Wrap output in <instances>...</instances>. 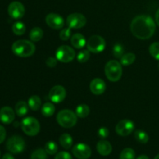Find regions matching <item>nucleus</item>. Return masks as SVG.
<instances>
[{"label":"nucleus","instance_id":"obj_21","mask_svg":"<svg viewBox=\"0 0 159 159\" xmlns=\"http://www.w3.org/2000/svg\"><path fill=\"white\" fill-rule=\"evenodd\" d=\"M43 31L40 27H34L30 32V39L33 42H38L43 38Z\"/></svg>","mask_w":159,"mask_h":159},{"label":"nucleus","instance_id":"obj_11","mask_svg":"<svg viewBox=\"0 0 159 159\" xmlns=\"http://www.w3.org/2000/svg\"><path fill=\"white\" fill-rule=\"evenodd\" d=\"M72 154L78 159H88L92 155L91 148L84 143H79L72 148Z\"/></svg>","mask_w":159,"mask_h":159},{"label":"nucleus","instance_id":"obj_33","mask_svg":"<svg viewBox=\"0 0 159 159\" xmlns=\"http://www.w3.org/2000/svg\"><path fill=\"white\" fill-rule=\"evenodd\" d=\"M124 47L120 44V43H116L113 47V56L116 58H121L122 56L124 55Z\"/></svg>","mask_w":159,"mask_h":159},{"label":"nucleus","instance_id":"obj_7","mask_svg":"<svg viewBox=\"0 0 159 159\" xmlns=\"http://www.w3.org/2000/svg\"><path fill=\"white\" fill-rule=\"evenodd\" d=\"M86 47L90 52L97 54L102 52L105 49L106 41L101 36L93 35L87 40Z\"/></svg>","mask_w":159,"mask_h":159},{"label":"nucleus","instance_id":"obj_41","mask_svg":"<svg viewBox=\"0 0 159 159\" xmlns=\"http://www.w3.org/2000/svg\"><path fill=\"white\" fill-rule=\"evenodd\" d=\"M136 159H149V158L147 156V155H140V156H138Z\"/></svg>","mask_w":159,"mask_h":159},{"label":"nucleus","instance_id":"obj_23","mask_svg":"<svg viewBox=\"0 0 159 159\" xmlns=\"http://www.w3.org/2000/svg\"><path fill=\"white\" fill-rule=\"evenodd\" d=\"M28 106L33 111H37L41 107V99L38 96H32L28 100Z\"/></svg>","mask_w":159,"mask_h":159},{"label":"nucleus","instance_id":"obj_5","mask_svg":"<svg viewBox=\"0 0 159 159\" xmlns=\"http://www.w3.org/2000/svg\"><path fill=\"white\" fill-rule=\"evenodd\" d=\"M21 127L23 131L28 136L34 137L39 134L40 125L39 121L36 118L28 116L24 118L21 122Z\"/></svg>","mask_w":159,"mask_h":159},{"label":"nucleus","instance_id":"obj_20","mask_svg":"<svg viewBox=\"0 0 159 159\" xmlns=\"http://www.w3.org/2000/svg\"><path fill=\"white\" fill-rule=\"evenodd\" d=\"M28 103L24 101H20L16 104L15 112L16 115L20 117L24 116L28 113Z\"/></svg>","mask_w":159,"mask_h":159},{"label":"nucleus","instance_id":"obj_1","mask_svg":"<svg viewBox=\"0 0 159 159\" xmlns=\"http://www.w3.org/2000/svg\"><path fill=\"white\" fill-rule=\"evenodd\" d=\"M155 21L150 16L140 15L134 18L130 23V30L133 35L140 40L151 38L155 34Z\"/></svg>","mask_w":159,"mask_h":159},{"label":"nucleus","instance_id":"obj_13","mask_svg":"<svg viewBox=\"0 0 159 159\" xmlns=\"http://www.w3.org/2000/svg\"><path fill=\"white\" fill-rule=\"evenodd\" d=\"M66 97V90L61 85H55L49 92V99L55 103L64 101Z\"/></svg>","mask_w":159,"mask_h":159},{"label":"nucleus","instance_id":"obj_40","mask_svg":"<svg viewBox=\"0 0 159 159\" xmlns=\"http://www.w3.org/2000/svg\"><path fill=\"white\" fill-rule=\"evenodd\" d=\"M155 21H156V23L159 26V9L156 12V14H155Z\"/></svg>","mask_w":159,"mask_h":159},{"label":"nucleus","instance_id":"obj_35","mask_svg":"<svg viewBox=\"0 0 159 159\" xmlns=\"http://www.w3.org/2000/svg\"><path fill=\"white\" fill-rule=\"evenodd\" d=\"M109 134H110V132H109V130L107 127H100L98 130V135L102 139L107 138L109 136Z\"/></svg>","mask_w":159,"mask_h":159},{"label":"nucleus","instance_id":"obj_24","mask_svg":"<svg viewBox=\"0 0 159 159\" xmlns=\"http://www.w3.org/2000/svg\"><path fill=\"white\" fill-rule=\"evenodd\" d=\"M89 107L86 104H80L79 106H78L75 110L76 115H77L78 117L80 118L87 117L89 114Z\"/></svg>","mask_w":159,"mask_h":159},{"label":"nucleus","instance_id":"obj_10","mask_svg":"<svg viewBox=\"0 0 159 159\" xmlns=\"http://www.w3.org/2000/svg\"><path fill=\"white\" fill-rule=\"evenodd\" d=\"M134 127L135 126L133 121L130 120H123L116 124L115 130L120 136L126 137L130 135L134 131Z\"/></svg>","mask_w":159,"mask_h":159},{"label":"nucleus","instance_id":"obj_27","mask_svg":"<svg viewBox=\"0 0 159 159\" xmlns=\"http://www.w3.org/2000/svg\"><path fill=\"white\" fill-rule=\"evenodd\" d=\"M135 59H136V56L134 53H127L122 56V57L120 58V63L122 65L127 66V65L133 64Z\"/></svg>","mask_w":159,"mask_h":159},{"label":"nucleus","instance_id":"obj_30","mask_svg":"<svg viewBox=\"0 0 159 159\" xmlns=\"http://www.w3.org/2000/svg\"><path fill=\"white\" fill-rule=\"evenodd\" d=\"M31 159H47L48 158V153L45 149L38 148L33 152L30 156Z\"/></svg>","mask_w":159,"mask_h":159},{"label":"nucleus","instance_id":"obj_17","mask_svg":"<svg viewBox=\"0 0 159 159\" xmlns=\"http://www.w3.org/2000/svg\"><path fill=\"white\" fill-rule=\"evenodd\" d=\"M96 150L98 153L102 156H108L110 155L113 150L111 144L106 140H101L97 143L96 145Z\"/></svg>","mask_w":159,"mask_h":159},{"label":"nucleus","instance_id":"obj_15","mask_svg":"<svg viewBox=\"0 0 159 159\" xmlns=\"http://www.w3.org/2000/svg\"><path fill=\"white\" fill-rule=\"evenodd\" d=\"M15 119V112L11 107H4L0 110V121L4 124H10Z\"/></svg>","mask_w":159,"mask_h":159},{"label":"nucleus","instance_id":"obj_8","mask_svg":"<svg viewBox=\"0 0 159 159\" xmlns=\"http://www.w3.org/2000/svg\"><path fill=\"white\" fill-rule=\"evenodd\" d=\"M75 57V51L68 45H61L56 51V58L63 63L71 62Z\"/></svg>","mask_w":159,"mask_h":159},{"label":"nucleus","instance_id":"obj_34","mask_svg":"<svg viewBox=\"0 0 159 159\" xmlns=\"http://www.w3.org/2000/svg\"><path fill=\"white\" fill-rule=\"evenodd\" d=\"M71 28H65V29H62L61 30L59 33V37H60L61 40H64V41H66L68 39L71 37Z\"/></svg>","mask_w":159,"mask_h":159},{"label":"nucleus","instance_id":"obj_38","mask_svg":"<svg viewBox=\"0 0 159 159\" xmlns=\"http://www.w3.org/2000/svg\"><path fill=\"white\" fill-rule=\"evenodd\" d=\"M6 137V129H5L2 126L0 125V144H2V143L5 141Z\"/></svg>","mask_w":159,"mask_h":159},{"label":"nucleus","instance_id":"obj_44","mask_svg":"<svg viewBox=\"0 0 159 159\" xmlns=\"http://www.w3.org/2000/svg\"><path fill=\"white\" fill-rule=\"evenodd\" d=\"M0 157H1V153H0Z\"/></svg>","mask_w":159,"mask_h":159},{"label":"nucleus","instance_id":"obj_9","mask_svg":"<svg viewBox=\"0 0 159 159\" xmlns=\"http://www.w3.org/2000/svg\"><path fill=\"white\" fill-rule=\"evenodd\" d=\"M86 18L85 16L82 15V13L79 12H75L71 13L67 17L66 23L67 25L71 29H80L85 26L86 24Z\"/></svg>","mask_w":159,"mask_h":159},{"label":"nucleus","instance_id":"obj_6","mask_svg":"<svg viewBox=\"0 0 159 159\" xmlns=\"http://www.w3.org/2000/svg\"><path fill=\"white\" fill-rule=\"evenodd\" d=\"M26 144L22 137L14 135L9 138L6 142V148L12 154H20L24 151Z\"/></svg>","mask_w":159,"mask_h":159},{"label":"nucleus","instance_id":"obj_19","mask_svg":"<svg viewBox=\"0 0 159 159\" xmlns=\"http://www.w3.org/2000/svg\"><path fill=\"white\" fill-rule=\"evenodd\" d=\"M59 142H60V144L62 146V148L68 150V149L71 148V146H72L73 139L69 134H63L59 138Z\"/></svg>","mask_w":159,"mask_h":159},{"label":"nucleus","instance_id":"obj_16","mask_svg":"<svg viewBox=\"0 0 159 159\" xmlns=\"http://www.w3.org/2000/svg\"><path fill=\"white\" fill-rule=\"evenodd\" d=\"M90 90L95 95H101L105 92L106 83L102 79L96 78L90 82Z\"/></svg>","mask_w":159,"mask_h":159},{"label":"nucleus","instance_id":"obj_3","mask_svg":"<svg viewBox=\"0 0 159 159\" xmlns=\"http://www.w3.org/2000/svg\"><path fill=\"white\" fill-rule=\"evenodd\" d=\"M122 65L116 60L109 61L105 66V75L111 82H117L122 77Z\"/></svg>","mask_w":159,"mask_h":159},{"label":"nucleus","instance_id":"obj_12","mask_svg":"<svg viewBox=\"0 0 159 159\" xmlns=\"http://www.w3.org/2000/svg\"><path fill=\"white\" fill-rule=\"evenodd\" d=\"M8 13L12 19H21L25 14L24 6L18 1L12 2L8 6Z\"/></svg>","mask_w":159,"mask_h":159},{"label":"nucleus","instance_id":"obj_26","mask_svg":"<svg viewBox=\"0 0 159 159\" xmlns=\"http://www.w3.org/2000/svg\"><path fill=\"white\" fill-rule=\"evenodd\" d=\"M134 138L137 141L141 144H146L149 141V136L145 131L141 130H138L135 131Z\"/></svg>","mask_w":159,"mask_h":159},{"label":"nucleus","instance_id":"obj_39","mask_svg":"<svg viewBox=\"0 0 159 159\" xmlns=\"http://www.w3.org/2000/svg\"><path fill=\"white\" fill-rule=\"evenodd\" d=\"M2 159H15V158H14V157L12 156L11 154L6 153V154H5L4 155H3Z\"/></svg>","mask_w":159,"mask_h":159},{"label":"nucleus","instance_id":"obj_42","mask_svg":"<svg viewBox=\"0 0 159 159\" xmlns=\"http://www.w3.org/2000/svg\"><path fill=\"white\" fill-rule=\"evenodd\" d=\"M154 159H159V155H157L155 157V158H154Z\"/></svg>","mask_w":159,"mask_h":159},{"label":"nucleus","instance_id":"obj_43","mask_svg":"<svg viewBox=\"0 0 159 159\" xmlns=\"http://www.w3.org/2000/svg\"><path fill=\"white\" fill-rule=\"evenodd\" d=\"M158 69H159V63H158Z\"/></svg>","mask_w":159,"mask_h":159},{"label":"nucleus","instance_id":"obj_32","mask_svg":"<svg viewBox=\"0 0 159 159\" xmlns=\"http://www.w3.org/2000/svg\"><path fill=\"white\" fill-rule=\"evenodd\" d=\"M90 57V51L87 50H82L77 55V60L80 63H85V62L88 61Z\"/></svg>","mask_w":159,"mask_h":159},{"label":"nucleus","instance_id":"obj_37","mask_svg":"<svg viewBox=\"0 0 159 159\" xmlns=\"http://www.w3.org/2000/svg\"><path fill=\"white\" fill-rule=\"evenodd\" d=\"M57 58L53 57H50L47 59L46 65L47 66L49 67V68H54V67L57 65Z\"/></svg>","mask_w":159,"mask_h":159},{"label":"nucleus","instance_id":"obj_4","mask_svg":"<svg viewBox=\"0 0 159 159\" xmlns=\"http://www.w3.org/2000/svg\"><path fill=\"white\" fill-rule=\"evenodd\" d=\"M78 116L71 110H62L57 114V122L64 128H71L76 124Z\"/></svg>","mask_w":159,"mask_h":159},{"label":"nucleus","instance_id":"obj_28","mask_svg":"<svg viewBox=\"0 0 159 159\" xmlns=\"http://www.w3.org/2000/svg\"><path fill=\"white\" fill-rule=\"evenodd\" d=\"M44 149H45V151H46L47 153H48V155H54L57 153L58 147H57V144H56L55 142L51 141H48V142L46 143Z\"/></svg>","mask_w":159,"mask_h":159},{"label":"nucleus","instance_id":"obj_36","mask_svg":"<svg viewBox=\"0 0 159 159\" xmlns=\"http://www.w3.org/2000/svg\"><path fill=\"white\" fill-rule=\"evenodd\" d=\"M54 159H72V157L68 152H61L55 155Z\"/></svg>","mask_w":159,"mask_h":159},{"label":"nucleus","instance_id":"obj_29","mask_svg":"<svg viewBox=\"0 0 159 159\" xmlns=\"http://www.w3.org/2000/svg\"><path fill=\"white\" fill-rule=\"evenodd\" d=\"M135 152L130 148L124 149L120 155V159H135Z\"/></svg>","mask_w":159,"mask_h":159},{"label":"nucleus","instance_id":"obj_25","mask_svg":"<svg viewBox=\"0 0 159 159\" xmlns=\"http://www.w3.org/2000/svg\"><path fill=\"white\" fill-rule=\"evenodd\" d=\"M12 30L14 34L17 36H21L26 32V26L22 22H16L12 26Z\"/></svg>","mask_w":159,"mask_h":159},{"label":"nucleus","instance_id":"obj_2","mask_svg":"<svg viewBox=\"0 0 159 159\" xmlns=\"http://www.w3.org/2000/svg\"><path fill=\"white\" fill-rule=\"evenodd\" d=\"M12 51L14 54L20 57L32 56L36 51V47L33 42L27 40H19L12 45Z\"/></svg>","mask_w":159,"mask_h":159},{"label":"nucleus","instance_id":"obj_18","mask_svg":"<svg viewBox=\"0 0 159 159\" xmlns=\"http://www.w3.org/2000/svg\"><path fill=\"white\" fill-rule=\"evenodd\" d=\"M71 43L76 49H81L85 47L86 41L85 37L82 34H75L71 36Z\"/></svg>","mask_w":159,"mask_h":159},{"label":"nucleus","instance_id":"obj_31","mask_svg":"<svg viewBox=\"0 0 159 159\" xmlns=\"http://www.w3.org/2000/svg\"><path fill=\"white\" fill-rule=\"evenodd\" d=\"M149 52L154 58L159 61V42H155L150 45Z\"/></svg>","mask_w":159,"mask_h":159},{"label":"nucleus","instance_id":"obj_14","mask_svg":"<svg viewBox=\"0 0 159 159\" xmlns=\"http://www.w3.org/2000/svg\"><path fill=\"white\" fill-rule=\"evenodd\" d=\"M46 23L48 26L54 30H60L65 25V21L61 16L57 13H49L47 15Z\"/></svg>","mask_w":159,"mask_h":159},{"label":"nucleus","instance_id":"obj_22","mask_svg":"<svg viewBox=\"0 0 159 159\" xmlns=\"http://www.w3.org/2000/svg\"><path fill=\"white\" fill-rule=\"evenodd\" d=\"M55 112V107L51 102H46L41 107V113L45 117H50L53 116Z\"/></svg>","mask_w":159,"mask_h":159}]
</instances>
